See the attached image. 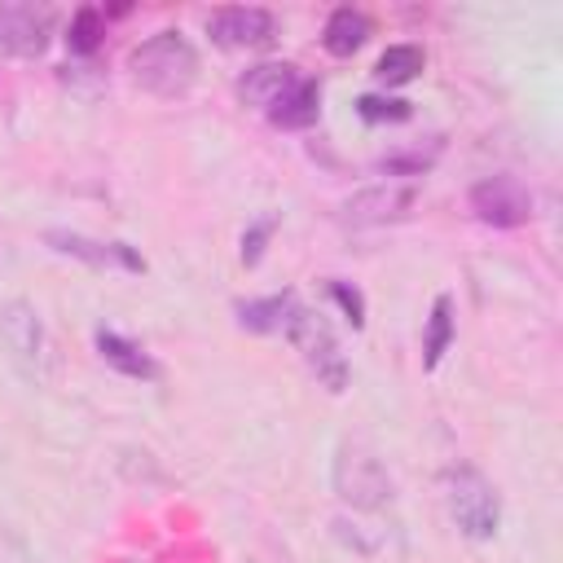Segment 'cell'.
I'll return each mask as SVG.
<instances>
[{
	"mask_svg": "<svg viewBox=\"0 0 563 563\" xmlns=\"http://www.w3.org/2000/svg\"><path fill=\"white\" fill-rule=\"evenodd\" d=\"M128 66H132V79L154 97H180L198 79V53L180 31H158L141 40Z\"/></svg>",
	"mask_w": 563,
	"mask_h": 563,
	"instance_id": "obj_1",
	"label": "cell"
},
{
	"mask_svg": "<svg viewBox=\"0 0 563 563\" xmlns=\"http://www.w3.org/2000/svg\"><path fill=\"white\" fill-rule=\"evenodd\" d=\"M444 506H449V519L457 523V532H466L471 541H488L501 523L497 488L471 462H453L444 471Z\"/></svg>",
	"mask_w": 563,
	"mask_h": 563,
	"instance_id": "obj_2",
	"label": "cell"
},
{
	"mask_svg": "<svg viewBox=\"0 0 563 563\" xmlns=\"http://www.w3.org/2000/svg\"><path fill=\"white\" fill-rule=\"evenodd\" d=\"M282 334L299 347V356H303V365L317 374V383H325L330 391H343V387H347V356H343L334 330L325 325V317H317L312 308H303V303L295 299V308H290Z\"/></svg>",
	"mask_w": 563,
	"mask_h": 563,
	"instance_id": "obj_3",
	"label": "cell"
},
{
	"mask_svg": "<svg viewBox=\"0 0 563 563\" xmlns=\"http://www.w3.org/2000/svg\"><path fill=\"white\" fill-rule=\"evenodd\" d=\"M330 479H334L339 501H347L352 510H383V506H391V497H396L387 466H383L365 444H352V440L339 444Z\"/></svg>",
	"mask_w": 563,
	"mask_h": 563,
	"instance_id": "obj_4",
	"label": "cell"
},
{
	"mask_svg": "<svg viewBox=\"0 0 563 563\" xmlns=\"http://www.w3.org/2000/svg\"><path fill=\"white\" fill-rule=\"evenodd\" d=\"M471 211L493 229H515L532 216V194L523 189L519 176L497 172V176H484L471 185Z\"/></svg>",
	"mask_w": 563,
	"mask_h": 563,
	"instance_id": "obj_5",
	"label": "cell"
},
{
	"mask_svg": "<svg viewBox=\"0 0 563 563\" xmlns=\"http://www.w3.org/2000/svg\"><path fill=\"white\" fill-rule=\"evenodd\" d=\"M418 189L405 185V180H383V185H369V189H356L347 202H343V224L352 229H378V224H391V220H405L409 207H413Z\"/></svg>",
	"mask_w": 563,
	"mask_h": 563,
	"instance_id": "obj_6",
	"label": "cell"
},
{
	"mask_svg": "<svg viewBox=\"0 0 563 563\" xmlns=\"http://www.w3.org/2000/svg\"><path fill=\"white\" fill-rule=\"evenodd\" d=\"M273 31H277L273 13L255 9V4H229V9H216L207 18V35L224 48H260L273 40Z\"/></svg>",
	"mask_w": 563,
	"mask_h": 563,
	"instance_id": "obj_7",
	"label": "cell"
},
{
	"mask_svg": "<svg viewBox=\"0 0 563 563\" xmlns=\"http://www.w3.org/2000/svg\"><path fill=\"white\" fill-rule=\"evenodd\" d=\"M48 44V13L22 0L0 4V53L4 57H40Z\"/></svg>",
	"mask_w": 563,
	"mask_h": 563,
	"instance_id": "obj_8",
	"label": "cell"
},
{
	"mask_svg": "<svg viewBox=\"0 0 563 563\" xmlns=\"http://www.w3.org/2000/svg\"><path fill=\"white\" fill-rule=\"evenodd\" d=\"M0 334L9 343V352L22 365H40L44 361V321L26 299H13L0 308Z\"/></svg>",
	"mask_w": 563,
	"mask_h": 563,
	"instance_id": "obj_9",
	"label": "cell"
},
{
	"mask_svg": "<svg viewBox=\"0 0 563 563\" xmlns=\"http://www.w3.org/2000/svg\"><path fill=\"white\" fill-rule=\"evenodd\" d=\"M295 84H299V70H295V66H286V62H260V66H251V70L238 79V92H242L246 106H255V110L268 114Z\"/></svg>",
	"mask_w": 563,
	"mask_h": 563,
	"instance_id": "obj_10",
	"label": "cell"
},
{
	"mask_svg": "<svg viewBox=\"0 0 563 563\" xmlns=\"http://www.w3.org/2000/svg\"><path fill=\"white\" fill-rule=\"evenodd\" d=\"M48 242H53V251L75 255V260L97 264V268H141V260H136V255H132L123 242H97V238H84V233H62V229H53V233H48Z\"/></svg>",
	"mask_w": 563,
	"mask_h": 563,
	"instance_id": "obj_11",
	"label": "cell"
},
{
	"mask_svg": "<svg viewBox=\"0 0 563 563\" xmlns=\"http://www.w3.org/2000/svg\"><path fill=\"white\" fill-rule=\"evenodd\" d=\"M97 352H101L106 365H114V369L128 374V378H158V365H154L132 339H123V334H114V330H97Z\"/></svg>",
	"mask_w": 563,
	"mask_h": 563,
	"instance_id": "obj_12",
	"label": "cell"
},
{
	"mask_svg": "<svg viewBox=\"0 0 563 563\" xmlns=\"http://www.w3.org/2000/svg\"><path fill=\"white\" fill-rule=\"evenodd\" d=\"M317 101H321V88L308 75H299V84L268 110V119L277 128H308V123H317Z\"/></svg>",
	"mask_w": 563,
	"mask_h": 563,
	"instance_id": "obj_13",
	"label": "cell"
},
{
	"mask_svg": "<svg viewBox=\"0 0 563 563\" xmlns=\"http://www.w3.org/2000/svg\"><path fill=\"white\" fill-rule=\"evenodd\" d=\"M365 35H369V22H365V13H356V9H334V13L325 18L321 44H325L334 57H352V53L365 44Z\"/></svg>",
	"mask_w": 563,
	"mask_h": 563,
	"instance_id": "obj_14",
	"label": "cell"
},
{
	"mask_svg": "<svg viewBox=\"0 0 563 563\" xmlns=\"http://www.w3.org/2000/svg\"><path fill=\"white\" fill-rule=\"evenodd\" d=\"M295 308V295H268V299H246L238 303V321L246 330H286V317Z\"/></svg>",
	"mask_w": 563,
	"mask_h": 563,
	"instance_id": "obj_15",
	"label": "cell"
},
{
	"mask_svg": "<svg viewBox=\"0 0 563 563\" xmlns=\"http://www.w3.org/2000/svg\"><path fill=\"white\" fill-rule=\"evenodd\" d=\"M418 70H422V48L418 44H391L374 66L378 84H409Z\"/></svg>",
	"mask_w": 563,
	"mask_h": 563,
	"instance_id": "obj_16",
	"label": "cell"
},
{
	"mask_svg": "<svg viewBox=\"0 0 563 563\" xmlns=\"http://www.w3.org/2000/svg\"><path fill=\"white\" fill-rule=\"evenodd\" d=\"M449 339H453V299H449V295H440V299L431 303L427 343H422V352H427V365H440V356L449 352Z\"/></svg>",
	"mask_w": 563,
	"mask_h": 563,
	"instance_id": "obj_17",
	"label": "cell"
},
{
	"mask_svg": "<svg viewBox=\"0 0 563 563\" xmlns=\"http://www.w3.org/2000/svg\"><path fill=\"white\" fill-rule=\"evenodd\" d=\"M101 13L97 9H79L75 18H70V35H66V44H70V53H92L97 44H101Z\"/></svg>",
	"mask_w": 563,
	"mask_h": 563,
	"instance_id": "obj_18",
	"label": "cell"
},
{
	"mask_svg": "<svg viewBox=\"0 0 563 563\" xmlns=\"http://www.w3.org/2000/svg\"><path fill=\"white\" fill-rule=\"evenodd\" d=\"M356 110H361L369 123H378V119H405V114H409V106H405V101H391V97H387V101H383V97H361Z\"/></svg>",
	"mask_w": 563,
	"mask_h": 563,
	"instance_id": "obj_19",
	"label": "cell"
},
{
	"mask_svg": "<svg viewBox=\"0 0 563 563\" xmlns=\"http://www.w3.org/2000/svg\"><path fill=\"white\" fill-rule=\"evenodd\" d=\"M273 233V220H260V224H251L246 233H242V260L246 264H255L260 260V251H264V238Z\"/></svg>",
	"mask_w": 563,
	"mask_h": 563,
	"instance_id": "obj_20",
	"label": "cell"
},
{
	"mask_svg": "<svg viewBox=\"0 0 563 563\" xmlns=\"http://www.w3.org/2000/svg\"><path fill=\"white\" fill-rule=\"evenodd\" d=\"M330 295L347 308V321H352V325H361V321H365V303H361V295H356V290H347L343 282H330Z\"/></svg>",
	"mask_w": 563,
	"mask_h": 563,
	"instance_id": "obj_21",
	"label": "cell"
}]
</instances>
